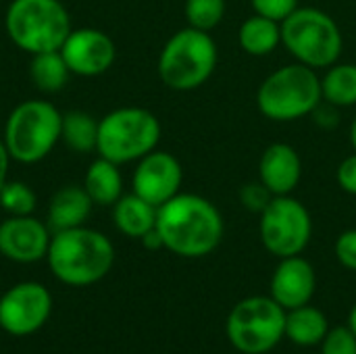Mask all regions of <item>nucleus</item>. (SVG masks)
I'll return each mask as SVG.
<instances>
[{
	"label": "nucleus",
	"mask_w": 356,
	"mask_h": 354,
	"mask_svg": "<svg viewBox=\"0 0 356 354\" xmlns=\"http://www.w3.org/2000/svg\"><path fill=\"white\" fill-rule=\"evenodd\" d=\"M156 232L165 250L181 259H202L219 248L225 223L209 198L179 192L159 207Z\"/></svg>",
	"instance_id": "1"
},
{
	"label": "nucleus",
	"mask_w": 356,
	"mask_h": 354,
	"mask_svg": "<svg viewBox=\"0 0 356 354\" xmlns=\"http://www.w3.org/2000/svg\"><path fill=\"white\" fill-rule=\"evenodd\" d=\"M46 261L60 284L86 288L108 275L115 265V246L102 232L79 225L52 234Z\"/></svg>",
	"instance_id": "2"
},
{
	"label": "nucleus",
	"mask_w": 356,
	"mask_h": 354,
	"mask_svg": "<svg viewBox=\"0 0 356 354\" xmlns=\"http://www.w3.org/2000/svg\"><path fill=\"white\" fill-rule=\"evenodd\" d=\"M217 61L219 50L211 31L188 25L165 42L156 61V71L169 90L192 92L211 79Z\"/></svg>",
	"instance_id": "3"
},
{
	"label": "nucleus",
	"mask_w": 356,
	"mask_h": 354,
	"mask_svg": "<svg viewBox=\"0 0 356 354\" xmlns=\"http://www.w3.org/2000/svg\"><path fill=\"white\" fill-rule=\"evenodd\" d=\"M63 113L48 100L19 102L6 117L2 142L13 161L33 165L44 161L60 142Z\"/></svg>",
	"instance_id": "4"
},
{
	"label": "nucleus",
	"mask_w": 356,
	"mask_h": 354,
	"mask_svg": "<svg viewBox=\"0 0 356 354\" xmlns=\"http://www.w3.org/2000/svg\"><path fill=\"white\" fill-rule=\"evenodd\" d=\"M321 100V75L302 63L275 69L257 90L261 115L277 123L298 121L311 115Z\"/></svg>",
	"instance_id": "5"
},
{
	"label": "nucleus",
	"mask_w": 356,
	"mask_h": 354,
	"mask_svg": "<svg viewBox=\"0 0 356 354\" xmlns=\"http://www.w3.org/2000/svg\"><path fill=\"white\" fill-rule=\"evenodd\" d=\"M282 46L296 63L319 71L340 61L344 38L332 15L315 6H298L282 21Z\"/></svg>",
	"instance_id": "6"
},
{
	"label": "nucleus",
	"mask_w": 356,
	"mask_h": 354,
	"mask_svg": "<svg viewBox=\"0 0 356 354\" xmlns=\"http://www.w3.org/2000/svg\"><path fill=\"white\" fill-rule=\"evenodd\" d=\"M4 29L17 48L38 54L60 50L71 19L60 0H13L4 15Z\"/></svg>",
	"instance_id": "7"
},
{
	"label": "nucleus",
	"mask_w": 356,
	"mask_h": 354,
	"mask_svg": "<svg viewBox=\"0 0 356 354\" xmlns=\"http://www.w3.org/2000/svg\"><path fill=\"white\" fill-rule=\"evenodd\" d=\"M159 117L142 106H121L98 121V156L117 165L138 163L161 142Z\"/></svg>",
	"instance_id": "8"
},
{
	"label": "nucleus",
	"mask_w": 356,
	"mask_h": 354,
	"mask_svg": "<svg viewBox=\"0 0 356 354\" xmlns=\"http://www.w3.org/2000/svg\"><path fill=\"white\" fill-rule=\"evenodd\" d=\"M225 334L238 353H271L286 338V309L271 296L242 298L227 315Z\"/></svg>",
	"instance_id": "9"
},
{
	"label": "nucleus",
	"mask_w": 356,
	"mask_h": 354,
	"mask_svg": "<svg viewBox=\"0 0 356 354\" xmlns=\"http://www.w3.org/2000/svg\"><path fill=\"white\" fill-rule=\"evenodd\" d=\"M259 236L265 250L277 259L302 255L313 238L311 213L292 194L273 196L259 215Z\"/></svg>",
	"instance_id": "10"
},
{
	"label": "nucleus",
	"mask_w": 356,
	"mask_h": 354,
	"mask_svg": "<svg viewBox=\"0 0 356 354\" xmlns=\"http://www.w3.org/2000/svg\"><path fill=\"white\" fill-rule=\"evenodd\" d=\"M50 313L52 296L38 282L15 284L0 296V328L15 338L40 332L50 319Z\"/></svg>",
	"instance_id": "11"
},
{
	"label": "nucleus",
	"mask_w": 356,
	"mask_h": 354,
	"mask_svg": "<svg viewBox=\"0 0 356 354\" xmlns=\"http://www.w3.org/2000/svg\"><path fill=\"white\" fill-rule=\"evenodd\" d=\"M60 54L71 71L79 77H98L106 73L115 58L117 46L108 33L96 27L71 29L60 46Z\"/></svg>",
	"instance_id": "12"
},
{
	"label": "nucleus",
	"mask_w": 356,
	"mask_h": 354,
	"mask_svg": "<svg viewBox=\"0 0 356 354\" xmlns=\"http://www.w3.org/2000/svg\"><path fill=\"white\" fill-rule=\"evenodd\" d=\"M181 163L171 152L152 150L138 161L131 177V192L159 209L181 192Z\"/></svg>",
	"instance_id": "13"
},
{
	"label": "nucleus",
	"mask_w": 356,
	"mask_h": 354,
	"mask_svg": "<svg viewBox=\"0 0 356 354\" xmlns=\"http://www.w3.org/2000/svg\"><path fill=\"white\" fill-rule=\"evenodd\" d=\"M50 227L33 215L10 217L0 223V255L13 263L29 265L46 259Z\"/></svg>",
	"instance_id": "14"
},
{
	"label": "nucleus",
	"mask_w": 356,
	"mask_h": 354,
	"mask_svg": "<svg viewBox=\"0 0 356 354\" xmlns=\"http://www.w3.org/2000/svg\"><path fill=\"white\" fill-rule=\"evenodd\" d=\"M315 290H317L315 267L302 255L280 259L269 282V296L280 307H284L286 311L305 307L313 300Z\"/></svg>",
	"instance_id": "15"
},
{
	"label": "nucleus",
	"mask_w": 356,
	"mask_h": 354,
	"mask_svg": "<svg viewBox=\"0 0 356 354\" xmlns=\"http://www.w3.org/2000/svg\"><path fill=\"white\" fill-rule=\"evenodd\" d=\"M302 179V159L298 150L286 142L269 144L259 159V182L273 196L292 194Z\"/></svg>",
	"instance_id": "16"
},
{
	"label": "nucleus",
	"mask_w": 356,
	"mask_h": 354,
	"mask_svg": "<svg viewBox=\"0 0 356 354\" xmlns=\"http://www.w3.org/2000/svg\"><path fill=\"white\" fill-rule=\"evenodd\" d=\"M92 198L83 190V186L69 184L58 188L48 204V227L54 232L71 230L86 225L90 213H92Z\"/></svg>",
	"instance_id": "17"
},
{
	"label": "nucleus",
	"mask_w": 356,
	"mask_h": 354,
	"mask_svg": "<svg viewBox=\"0 0 356 354\" xmlns=\"http://www.w3.org/2000/svg\"><path fill=\"white\" fill-rule=\"evenodd\" d=\"M156 211L159 209L154 204L140 198L138 194H123L113 204V223L123 236L142 240L156 227Z\"/></svg>",
	"instance_id": "18"
},
{
	"label": "nucleus",
	"mask_w": 356,
	"mask_h": 354,
	"mask_svg": "<svg viewBox=\"0 0 356 354\" xmlns=\"http://www.w3.org/2000/svg\"><path fill=\"white\" fill-rule=\"evenodd\" d=\"M83 190L94 204L113 207L123 196V175L119 165L104 156L92 161L83 177Z\"/></svg>",
	"instance_id": "19"
},
{
	"label": "nucleus",
	"mask_w": 356,
	"mask_h": 354,
	"mask_svg": "<svg viewBox=\"0 0 356 354\" xmlns=\"http://www.w3.org/2000/svg\"><path fill=\"white\" fill-rule=\"evenodd\" d=\"M330 332V321L325 313L311 303L292 311H286V338L300 346V348H311L319 346Z\"/></svg>",
	"instance_id": "20"
},
{
	"label": "nucleus",
	"mask_w": 356,
	"mask_h": 354,
	"mask_svg": "<svg viewBox=\"0 0 356 354\" xmlns=\"http://www.w3.org/2000/svg\"><path fill=\"white\" fill-rule=\"evenodd\" d=\"M238 42L246 54L267 56L282 46V23L254 13L240 25Z\"/></svg>",
	"instance_id": "21"
},
{
	"label": "nucleus",
	"mask_w": 356,
	"mask_h": 354,
	"mask_svg": "<svg viewBox=\"0 0 356 354\" xmlns=\"http://www.w3.org/2000/svg\"><path fill=\"white\" fill-rule=\"evenodd\" d=\"M69 75H71V71H69L60 50L31 54L29 77L40 92H46V94L60 92L65 88V83L69 81Z\"/></svg>",
	"instance_id": "22"
},
{
	"label": "nucleus",
	"mask_w": 356,
	"mask_h": 354,
	"mask_svg": "<svg viewBox=\"0 0 356 354\" xmlns=\"http://www.w3.org/2000/svg\"><path fill=\"white\" fill-rule=\"evenodd\" d=\"M60 142L77 154L96 152L98 121L86 111L65 113L63 115V127H60Z\"/></svg>",
	"instance_id": "23"
},
{
	"label": "nucleus",
	"mask_w": 356,
	"mask_h": 354,
	"mask_svg": "<svg viewBox=\"0 0 356 354\" xmlns=\"http://www.w3.org/2000/svg\"><path fill=\"white\" fill-rule=\"evenodd\" d=\"M321 94L323 100L338 106L348 108L356 104V65L355 63H336L325 69L321 77Z\"/></svg>",
	"instance_id": "24"
},
{
	"label": "nucleus",
	"mask_w": 356,
	"mask_h": 354,
	"mask_svg": "<svg viewBox=\"0 0 356 354\" xmlns=\"http://www.w3.org/2000/svg\"><path fill=\"white\" fill-rule=\"evenodd\" d=\"M38 198L35 192L19 179H8L2 188H0V207L4 213H8L10 217H23V215H31L35 211Z\"/></svg>",
	"instance_id": "25"
},
{
	"label": "nucleus",
	"mask_w": 356,
	"mask_h": 354,
	"mask_svg": "<svg viewBox=\"0 0 356 354\" xmlns=\"http://www.w3.org/2000/svg\"><path fill=\"white\" fill-rule=\"evenodd\" d=\"M227 2L225 0H186L184 15L190 27L211 31L225 17Z\"/></svg>",
	"instance_id": "26"
},
{
	"label": "nucleus",
	"mask_w": 356,
	"mask_h": 354,
	"mask_svg": "<svg viewBox=\"0 0 356 354\" xmlns=\"http://www.w3.org/2000/svg\"><path fill=\"white\" fill-rule=\"evenodd\" d=\"M321 346V354H356V336L348 325L330 328Z\"/></svg>",
	"instance_id": "27"
},
{
	"label": "nucleus",
	"mask_w": 356,
	"mask_h": 354,
	"mask_svg": "<svg viewBox=\"0 0 356 354\" xmlns=\"http://www.w3.org/2000/svg\"><path fill=\"white\" fill-rule=\"evenodd\" d=\"M240 196V202L246 211L250 213H263L267 209V204L273 200V194L267 190V186L263 182H248L240 188L238 192Z\"/></svg>",
	"instance_id": "28"
},
{
	"label": "nucleus",
	"mask_w": 356,
	"mask_h": 354,
	"mask_svg": "<svg viewBox=\"0 0 356 354\" xmlns=\"http://www.w3.org/2000/svg\"><path fill=\"white\" fill-rule=\"evenodd\" d=\"M300 0H250V6L257 15L275 19V21H284L288 15H292L300 4Z\"/></svg>",
	"instance_id": "29"
},
{
	"label": "nucleus",
	"mask_w": 356,
	"mask_h": 354,
	"mask_svg": "<svg viewBox=\"0 0 356 354\" xmlns=\"http://www.w3.org/2000/svg\"><path fill=\"white\" fill-rule=\"evenodd\" d=\"M334 252L342 267L356 273V230H346L338 236L334 244Z\"/></svg>",
	"instance_id": "30"
},
{
	"label": "nucleus",
	"mask_w": 356,
	"mask_h": 354,
	"mask_svg": "<svg viewBox=\"0 0 356 354\" xmlns=\"http://www.w3.org/2000/svg\"><path fill=\"white\" fill-rule=\"evenodd\" d=\"M336 179L340 190H344L346 194L356 196V152H353L350 156H346L336 171Z\"/></svg>",
	"instance_id": "31"
},
{
	"label": "nucleus",
	"mask_w": 356,
	"mask_h": 354,
	"mask_svg": "<svg viewBox=\"0 0 356 354\" xmlns=\"http://www.w3.org/2000/svg\"><path fill=\"white\" fill-rule=\"evenodd\" d=\"M338 106H334V104H330V102H325V100H321L319 104H317V108L311 113L313 117H315V123L319 125V127H323V129H332V127H336L338 125Z\"/></svg>",
	"instance_id": "32"
},
{
	"label": "nucleus",
	"mask_w": 356,
	"mask_h": 354,
	"mask_svg": "<svg viewBox=\"0 0 356 354\" xmlns=\"http://www.w3.org/2000/svg\"><path fill=\"white\" fill-rule=\"evenodd\" d=\"M10 154L4 146V142L0 140V188L8 182V167H10Z\"/></svg>",
	"instance_id": "33"
},
{
	"label": "nucleus",
	"mask_w": 356,
	"mask_h": 354,
	"mask_svg": "<svg viewBox=\"0 0 356 354\" xmlns=\"http://www.w3.org/2000/svg\"><path fill=\"white\" fill-rule=\"evenodd\" d=\"M142 244H144L148 250H159V248H163V240H161V236H159L156 227H154L152 232H148V234L142 238Z\"/></svg>",
	"instance_id": "34"
},
{
	"label": "nucleus",
	"mask_w": 356,
	"mask_h": 354,
	"mask_svg": "<svg viewBox=\"0 0 356 354\" xmlns=\"http://www.w3.org/2000/svg\"><path fill=\"white\" fill-rule=\"evenodd\" d=\"M348 140H350V146H353V150L356 152V117L353 119V123H350V129H348Z\"/></svg>",
	"instance_id": "35"
},
{
	"label": "nucleus",
	"mask_w": 356,
	"mask_h": 354,
	"mask_svg": "<svg viewBox=\"0 0 356 354\" xmlns=\"http://www.w3.org/2000/svg\"><path fill=\"white\" fill-rule=\"evenodd\" d=\"M353 332H355V336H356V303H355V307L350 309V313H348V323H346Z\"/></svg>",
	"instance_id": "36"
}]
</instances>
